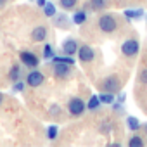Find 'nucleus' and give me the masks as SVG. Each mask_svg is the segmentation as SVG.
Here are the masks:
<instances>
[{"label": "nucleus", "mask_w": 147, "mask_h": 147, "mask_svg": "<svg viewBox=\"0 0 147 147\" xmlns=\"http://www.w3.org/2000/svg\"><path fill=\"white\" fill-rule=\"evenodd\" d=\"M90 5L94 11H104L107 5V0H90Z\"/></svg>", "instance_id": "5701e85b"}, {"label": "nucleus", "mask_w": 147, "mask_h": 147, "mask_svg": "<svg viewBox=\"0 0 147 147\" xmlns=\"http://www.w3.org/2000/svg\"><path fill=\"white\" fill-rule=\"evenodd\" d=\"M144 128H145V133H147V125H144Z\"/></svg>", "instance_id": "2f4dec72"}, {"label": "nucleus", "mask_w": 147, "mask_h": 147, "mask_svg": "<svg viewBox=\"0 0 147 147\" xmlns=\"http://www.w3.org/2000/svg\"><path fill=\"white\" fill-rule=\"evenodd\" d=\"M128 145H130V147H142V145H144V140H142V137L133 135V137H130Z\"/></svg>", "instance_id": "b1692460"}, {"label": "nucleus", "mask_w": 147, "mask_h": 147, "mask_svg": "<svg viewBox=\"0 0 147 147\" xmlns=\"http://www.w3.org/2000/svg\"><path fill=\"white\" fill-rule=\"evenodd\" d=\"M67 111H69L71 116L78 118V116H82L87 111V102H83L80 97H71L67 100Z\"/></svg>", "instance_id": "f03ea898"}, {"label": "nucleus", "mask_w": 147, "mask_h": 147, "mask_svg": "<svg viewBox=\"0 0 147 147\" xmlns=\"http://www.w3.org/2000/svg\"><path fill=\"white\" fill-rule=\"evenodd\" d=\"M78 59L85 64V62H92L94 59H95V50L90 47V45H82V47H78Z\"/></svg>", "instance_id": "6e6552de"}, {"label": "nucleus", "mask_w": 147, "mask_h": 147, "mask_svg": "<svg viewBox=\"0 0 147 147\" xmlns=\"http://www.w3.org/2000/svg\"><path fill=\"white\" fill-rule=\"evenodd\" d=\"M100 104H102V102H100L99 95H92L90 100L87 102V109H88V111H97V109L100 107Z\"/></svg>", "instance_id": "dca6fc26"}, {"label": "nucleus", "mask_w": 147, "mask_h": 147, "mask_svg": "<svg viewBox=\"0 0 147 147\" xmlns=\"http://www.w3.org/2000/svg\"><path fill=\"white\" fill-rule=\"evenodd\" d=\"M99 99H100L102 104H107V106H113V102H116V97H114V94H111V92H102V94H99Z\"/></svg>", "instance_id": "2eb2a0df"}, {"label": "nucleus", "mask_w": 147, "mask_h": 147, "mask_svg": "<svg viewBox=\"0 0 147 147\" xmlns=\"http://www.w3.org/2000/svg\"><path fill=\"white\" fill-rule=\"evenodd\" d=\"M5 4H7V0H0V7H4Z\"/></svg>", "instance_id": "c756f323"}, {"label": "nucleus", "mask_w": 147, "mask_h": 147, "mask_svg": "<svg viewBox=\"0 0 147 147\" xmlns=\"http://www.w3.org/2000/svg\"><path fill=\"white\" fill-rule=\"evenodd\" d=\"M24 87H26V82L18 80V82H14V85H12V92H23Z\"/></svg>", "instance_id": "a878e982"}, {"label": "nucleus", "mask_w": 147, "mask_h": 147, "mask_svg": "<svg viewBox=\"0 0 147 147\" xmlns=\"http://www.w3.org/2000/svg\"><path fill=\"white\" fill-rule=\"evenodd\" d=\"M119 87H121V83H119V78L116 75H111L102 82V92L116 94V92H119Z\"/></svg>", "instance_id": "0eeeda50"}, {"label": "nucleus", "mask_w": 147, "mask_h": 147, "mask_svg": "<svg viewBox=\"0 0 147 147\" xmlns=\"http://www.w3.org/2000/svg\"><path fill=\"white\" fill-rule=\"evenodd\" d=\"M123 14H125L126 19H131V21L142 19V18H144V11H142V9H126Z\"/></svg>", "instance_id": "9b49d317"}, {"label": "nucleus", "mask_w": 147, "mask_h": 147, "mask_svg": "<svg viewBox=\"0 0 147 147\" xmlns=\"http://www.w3.org/2000/svg\"><path fill=\"white\" fill-rule=\"evenodd\" d=\"M43 82H45V75H43L42 71H38L36 67H35L33 71H30L28 75H26V85H30L31 88H36V87H40Z\"/></svg>", "instance_id": "423d86ee"}, {"label": "nucleus", "mask_w": 147, "mask_h": 147, "mask_svg": "<svg viewBox=\"0 0 147 147\" xmlns=\"http://www.w3.org/2000/svg\"><path fill=\"white\" fill-rule=\"evenodd\" d=\"M35 2H36V5H38V7H42V9H43V5L47 4V0H35Z\"/></svg>", "instance_id": "c85d7f7f"}, {"label": "nucleus", "mask_w": 147, "mask_h": 147, "mask_svg": "<svg viewBox=\"0 0 147 147\" xmlns=\"http://www.w3.org/2000/svg\"><path fill=\"white\" fill-rule=\"evenodd\" d=\"M138 80H140V83L147 85V69H142V71H140V75H138Z\"/></svg>", "instance_id": "bb28decb"}, {"label": "nucleus", "mask_w": 147, "mask_h": 147, "mask_svg": "<svg viewBox=\"0 0 147 147\" xmlns=\"http://www.w3.org/2000/svg\"><path fill=\"white\" fill-rule=\"evenodd\" d=\"M97 24H99L100 31H104V33H114L116 28H118V21H116V18L113 14H102L99 18Z\"/></svg>", "instance_id": "f257e3e1"}, {"label": "nucleus", "mask_w": 147, "mask_h": 147, "mask_svg": "<svg viewBox=\"0 0 147 147\" xmlns=\"http://www.w3.org/2000/svg\"><path fill=\"white\" fill-rule=\"evenodd\" d=\"M125 99H126V95H125L123 92H119V94L116 95V100H118V102H125Z\"/></svg>", "instance_id": "cd10ccee"}, {"label": "nucleus", "mask_w": 147, "mask_h": 147, "mask_svg": "<svg viewBox=\"0 0 147 147\" xmlns=\"http://www.w3.org/2000/svg\"><path fill=\"white\" fill-rule=\"evenodd\" d=\"M54 24H55V28L66 30L67 28V16L66 14H55L54 16Z\"/></svg>", "instance_id": "f8f14e48"}, {"label": "nucleus", "mask_w": 147, "mask_h": 147, "mask_svg": "<svg viewBox=\"0 0 147 147\" xmlns=\"http://www.w3.org/2000/svg\"><path fill=\"white\" fill-rule=\"evenodd\" d=\"M126 126H128V130H131V131H137L142 125H140V121H138V118H135V116H128L126 118Z\"/></svg>", "instance_id": "f3484780"}, {"label": "nucleus", "mask_w": 147, "mask_h": 147, "mask_svg": "<svg viewBox=\"0 0 147 147\" xmlns=\"http://www.w3.org/2000/svg\"><path fill=\"white\" fill-rule=\"evenodd\" d=\"M54 54H55V52H54L52 45H50V43H45V45H43V54H42V57H43L45 61H50V59L54 57Z\"/></svg>", "instance_id": "412c9836"}, {"label": "nucleus", "mask_w": 147, "mask_h": 147, "mask_svg": "<svg viewBox=\"0 0 147 147\" xmlns=\"http://www.w3.org/2000/svg\"><path fill=\"white\" fill-rule=\"evenodd\" d=\"M47 33H49V30H47V26L45 24H38V26H35L33 28V31H31V40L33 42H43L45 38H47Z\"/></svg>", "instance_id": "1a4fd4ad"}, {"label": "nucleus", "mask_w": 147, "mask_h": 147, "mask_svg": "<svg viewBox=\"0 0 147 147\" xmlns=\"http://www.w3.org/2000/svg\"><path fill=\"white\" fill-rule=\"evenodd\" d=\"M111 130H113V125H111L109 121H102V123L99 125V131H100L102 135H107V133H111Z\"/></svg>", "instance_id": "393cba45"}, {"label": "nucleus", "mask_w": 147, "mask_h": 147, "mask_svg": "<svg viewBox=\"0 0 147 147\" xmlns=\"http://www.w3.org/2000/svg\"><path fill=\"white\" fill-rule=\"evenodd\" d=\"M62 52H64L66 55H75V54L78 52V42H76L75 38L64 40V43H62Z\"/></svg>", "instance_id": "9d476101"}, {"label": "nucleus", "mask_w": 147, "mask_h": 147, "mask_svg": "<svg viewBox=\"0 0 147 147\" xmlns=\"http://www.w3.org/2000/svg\"><path fill=\"white\" fill-rule=\"evenodd\" d=\"M9 78H11L12 82H18V80L21 78V66H19V64H14V66L11 67V71H9Z\"/></svg>", "instance_id": "a211bd4d"}, {"label": "nucleus", "mask_w": 147, "mask_h": 147, "mask_svg": "<svg viewBox=\"0 0 147 147\" xmlns=\"http://www.w3.org/2000/svg\"><path fill=\"white\" fill-rule=\"evenodd\" d=\"M59 5L64 11H73V9L78 5V0H59Z\"/></svg>", "instance_id": "6ab92c4d"}, {"label": "nucleus", "mask_w": 147, "mask_h": 147, "mask_svg": "<svg viewBox=\"0 0 147 147\" xmlns=\"http://www.w3.org/2000/svg\"><path fill=\"white\" fill-rule=\"evenodd\" d=\"M19 61H21L23 66H26V67H30V69H35V67H38V64H40L38 55L33 54V52H30V50H23V52L19 54Z\"/></svg>", "instance_id": "39448f33"}, {"label": "nucleus", "mask_w": 147, "mask_h": 147, "mask_svg": "<svg viewBox=\"0 0 147 147\" xmlns=\"http://www.w3.org/2000/svg\"><path fill=\"white\" fill-rule=\"evenodd\" d=\"M2 102H4V95H2V94H0V104H2Z\"/></svg>", "instance_id": "7c9ffc66"}, {"label": "nucleus", "mask_w": 147, "mask_h": 147, "mask_svg": "<svg viewBox=\"0 0 147 147\" xmlns=\"http://www.w3.org/2000/svg\"><path fill=\"white\" fill-rule=\"evenodd\" d=\"M87 12L85 11H76L75 14H73V23L75 24H78V26H82L83 23H87Z\"/></svg>", "instance_id": "ddd939ff"}, {"label": "nucleus", "mask_w": 147, "mask_h": 147, "mask_svg": "<svg viewBox=\"0 0 147 147\" xmlns=\"http://www.w3.org/2000/svg\"><path fill=\"white\" fill-rule=\"evenodd\" d=\"M50 61H52V62H62V64H71V66H75V59H73L71 55H66V54H64V55H55V54H54V57H52Z\"/></svg>", "instance_id": "4468645a"}, {"label": "nucleus", "mask_w": 147, "mask_h": 147, "mask_svg": "<svg viewBox=\"0 0 147 147\" xmlns=\"http://www.w3.org/2000/svg\"><path fill=\"white\" fill-rule=\"evenodd\" d=\"M54 76L57 80H67L73 76V66L71 64H62V62H54Z\"/></svg>", "instance_id": "7ed1b4c3"}, {"label": "nucleus", "mask_w": 147, "mask_h": 147, "mask_svg": "<svg viewBox=\"0 0 147 147\" xmlns=\"http://www.w3.org/2000/svg\"><path fill=\"white\" fill-rule=\"evenodd\" d=\"M138 50H140V45H138V40H135V38H128L121 43V52L126 57H135L138 54Z\"/></svg>", "instance_id": "20e7f679"}, {"label": "nucleus", "mask_w": 147, "mask_h": 147, "mask_svg": "<svg viewBox=\"0 0 147 147\" xmlns=\"http://www.w3.org/2000/svg\"><path fill=\"white\" fill-rule=\"evenodd\" d=\"M57 135H59V126H57V125H50V126L47 128V138H49V140H55Z\"/></svg>", "instance_id": "4be33fe9"}, {"label": "nucleus", "mask_w": 147, "mask_h": 147, "mask_svg": "<svg viewBox=\"0 0 147 147\" xmlns=\"http://www.w3.org/2000/svg\"><path fill=\"white\" fill-rule=\"evenodd\" d=\"M43 14L47 16V18H54L57 12H55V5L52 4V2H47L45 5H43Z\"/></svg>", "instance_id": "aec40b11"}]
</instances>
